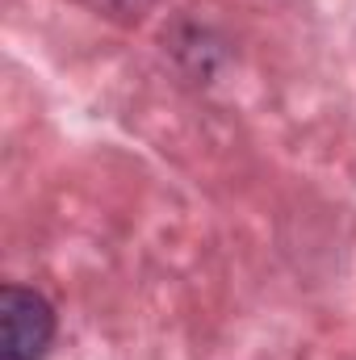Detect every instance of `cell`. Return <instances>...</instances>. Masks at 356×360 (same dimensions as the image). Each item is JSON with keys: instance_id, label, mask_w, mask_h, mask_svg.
<instances>
[{"instance_id": "6da1fadb", "label": "cell", "mask_w": 356, "mask_h": 360, "mask_svg": "<svg viewBox=\"0 0 356 360\" xmlns=\"http://www.w3.org/2000/svg\"><path fill=\"white\" fill-rule=\"evenodd\" d=\"M0 360H42L55 340V310L42 293L8 285L0 293Z\"/></svg>"}]
</instances>
